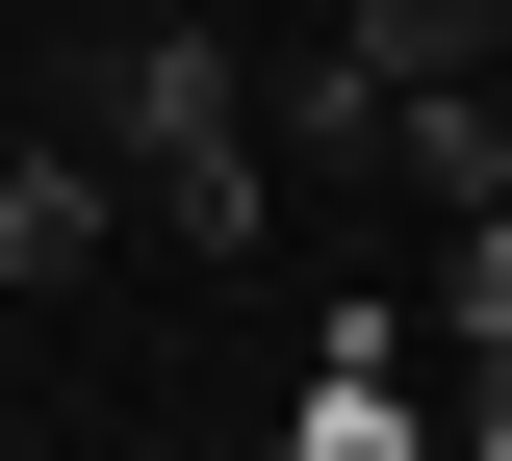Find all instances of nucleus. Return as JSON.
Segmentation results:
<instances>
[{
	"mask_svg": "<svg viewBox=\"0 0 512 461\" xmlns=\"http://www.w3.org/2000/svg\"><path fill=\"white\" fill-rule=\"evenodd\" d=\"M384 154H410V180H436L461 231H487V205H512V129H487V103H384Z\"/></svg>",
	"mask_w": 512,
	"mask_h": 461,
	"instance_id": "5",
	"label": "nucleus"
},
{
	"mask_svg": "<svg viewBox=\"0 0 512 461\" xmlns=\"http://www.w3.org/2000/svg\"><path fill=\"white\" fill-rule=\"evenodd\" d=\"M103 154H128V205H154L180 257H256V77L205 52V26H128L103 52Z\"/></svg>",
	"mask_w": 512,
	"mask_h": 461,
	"instance_id": "1",
	"label": "nucleus"
},
{
	"mask_svg": "<svg viewBox=\"0 0 512 461\" xmlns=\"http://www.w3.org/2000/svg\"><path fill=\"white\" fill-rule=\"evenodd\" d=\"M487 52H512V0H333V77L359 103H487Z\"/></svg>",
	"mask_w": 512,
	"mask_h": 461,
	"instance_id": "2",
	"label": "nucleus"
},
{
	"mask_svg": "<svg viewBox=\"0 0 512 461\" xmlns=\"http://www.w3.org/2000/svg\"><path fill=\"white\" fill-rule=\"evenodd\" d=\"M103 26H205V0H103Z\"/></svg>",
	"mask_w": 512,
	"mask_h": 461,
	"instance_id": "7",
	"label": "nucleus"
},
{
	"mask_svg": "<svg viewBox=\"0 0 512 461\" xmlns=\"http://www.w3.org/2000/svg\"><path fill=\"white\" fill-rule=\"evenodd\" d=\"M384 333H410V308H333V385L282 410V461H410V385H384Z\"/></svg>",
	"mask_w": 512,
	"mask_h": 461,
	"instance_id": "4",
	"label": "nucleus"
},
{
	"mask_svg": "<svg viewBox=\"0 0 512 461\" xmlns=\"http://www.w3.org/2000/svg\"><path fill=\"white\" fill-rule=\"evenodd\" d=\"M103 231H128V154H0V282H77V257H103Z\"/></svg>",
	"mask_w": 512,
	"mask_h": 461,
	"instance_id": "3",
	"label": "nucleus"
},
{
	"mask_svg": "<svg viewBox=\"0 0 512 461\" xmlns=\"http://www.w3.org/2000/svg\"><path fill=\"white\" fill-rule=\"evenodd\" d=\"M436 308H461V359H512V205H487V231H436Z\"/></svg>",
	"mask_w": 512,
	"mask_h": 461,
	"instance_id": "6",
	"label": "nucleus"
}]
</instances>
